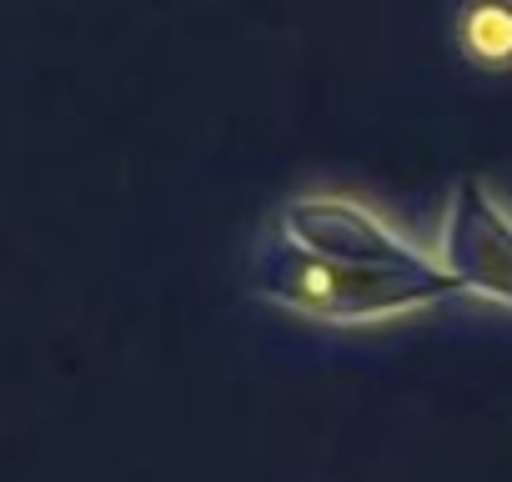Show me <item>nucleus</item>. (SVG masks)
Returning a JSON list of instances; mask_svg holds the SVG:
<instances>
[{
    "label": "nucleus",
    "instance_id": "nucleus-1",
    "mask_svg": "<svg viewBox=\"0 0 512 482\" xmlns=\"http://www.w3.org/2000/svg\"><path fill=\"white\" fill-rule=\"evenodd\" d=\"M246 277L262 302L327 327H372V322L412 317L462 292L447 272H367V267L317 257L297 247L282 226L251 247Z\"/></svg>",
    "mask_w": 512,
    "mask_h": 482
},
{
    "label": "nucleus",
    "instance_id": "nucleus-2",
    "mask_svg": "<svg viewBox=\"0 0 512 482\" xmlns=\"http://www.w3.org/2000/svg\"><path fill=\"white\" fill-rule=\"evenodd\" d=\"M277 226L297 241V247L347 262V267H367V272H442L437 252H422L417 241H407L397 226H387L372 206L337 196V191H307L292 196L277 216Z\"/></svg>",
    "mask_w": 512,
    "mask_h": 482
},
{
    "label": "nucleus",
    "instance_id": "nucleus-3",
    "mask_svg": "<svg viewBox=\"0 0 512 482\" xmlns=\"http://www.w3.org/2000/svg\"><path fill=\"white\" fill-rule=\"evenodd\" d=\"M437 267L462 292L512 307V211L492 196L487 181H457L437 236Z\"/></svg>",
    "mask_w": 512,
    "mask_h": 482
},
{
    "label": "nucleus",
    "instance_id": "nucleus-4",
    "mask_svg": "<svg viewBox=\"0 0 512 482\" xmlns=\"http://www.w3.org/2000/svg\"><path fill=\"white\" fill-rule=\"evenodd\" d=\"M457 51L477 71H512V0H467L457 11Z\"/></svg>",
    "mask_w": 512,
    "mask_h": 482
}]
</instances>
